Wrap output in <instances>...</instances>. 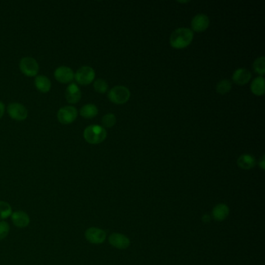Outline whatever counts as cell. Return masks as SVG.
Masks as SVG:
<instances>
[{
    "label": "cell",
    "mask_w": 265,
    "mask_h": 265,
    "mask_svg": "<svg viewBox=\"0 0 265 265\" xmlns=\"http://www.w3.org/2000/svg\"><path fill=\"white\" fill-rule=\"evenodd\" d=\"M12 208L9 203L0 201V221L6 219L12 215Z\"/></svg>",
    "instance_id": "cell-21"
},
{
    "label": "cell",
    "mask_w": 265,
    "mask_h": 265,
    "mask_svg": "<svg viewBox=\"0 0 265 265\" xmlns=\"http://www.w3.org/2000/svg\"><path fill=\"white\" fill-rule=\"evenodd\" d=\"M5 112V105L3 103L0 101V119L3 116Z\"/></svg>",
    "instance_id": "cell-26"
},
{
    "label": "cell",
    "mask_w": 265,
    "mask_h": 265,
    "mask_svg": "<svg viewBox=\"0 0 265 265\" xmlns=\"http://www.w3.org/2000/svg\"><path fill=\"white\" fill-rule=\"evenodd\" d=\"M10 225L6 221H0V240H4L10 232Z\"/></svg>",
    "instance_id": "cell-25"
},
{
    "label": "cell",
    "mask_w": 265,
    "mask_h": 265,
    "mask_svg": "<svg viewBox=\"0 0 265 265\" xmlns=\"http://www.w3.org/2000/svg\"><path fill=\"white\" fill-rule=\"evenodd\" d=\"M7 111L10 118L14 120L24 121L28 118V110L23 104L19 103H11L9 104Z\"/></svg>",
    "instance_id": "cell-7"
},
{
    "label": "cell",
    "mask_w": 265,
    "mask_h": 265,
    "mask_svg": "<svg viewBox=\"0 0 265 265\" xmlns=\"http://www.w3.org/2000/svg\"><path fill=\"white\" fill-rule=\"evenodd\" d=\"M232 89V83L228 79L220 80L216 85V91L221 95H225L230 93Z\"/></svg>",
    "instance_id": "cell-20"
},
{
    "label": "cell",
    "mask_w": 265,
    "mask_h": 265,
    "mask_svg": "<svg viewBox=\"0 0 265 265\" xmlns=\"http://www.w3.org/2000/svg\"><path fill=\"white\" fill-rule=\"evenodd\" d=\"M20 69L27 77H36L39 71V65L33 58L24 57L20 60Z\"/></svg>",
    "instance_id": "cell-4"
},
{
    "label": "cell",
    "mask_w": 265,
    "mask_h": 265,
    "mask_svg": "<svg viewBox=\"0 0 265 265\" xmlns=\"http://www.w3.org/2000/svg\"><path fill=\"white\" fill-rule=\"evenodd\" d=\"M251 73L248 69L241 68L236 69L233 75L232 79L234 83L239 86H244L249 83L251 79Z\"/></svg>",
    "instance_id": "cell-12"
},
{
    "label": "cell",
    "mask_w": 265,
    "mask_h": 265,
    "mask_svg": "<svg viewBox=\"0 0 265 265\" xmlns=\"http://www.w3.org/2000/svg\"><path fill=\"white\" fill-rule=\"evenodd\" d=\"M250 91L256 96H263L265 92V78L258 77L253 79L250 85Z\"/></svg>",
    "instance_id": "cell-16"
},
{
    "label": "cell",
    "mask_w": 265,
    "mask_h": 265,
    "mask_svg": "<svg viewBox=\"0 0 265 265\" xmlns=\"http://www.w3.org/2000/svg\"><path fill=\"white\" fill-rule=\"evenodd\" d=\"M95 71L92 67L83 66L79 68L75 74V79L80 85L91 84L94 80Z\"/></svg>",
    "instance_id": "cell-5"
},
{
    "label": "cell",
    "mask_w": 265,
    "mask_h": 265,
    "mask_svg": "<svg viewBox=\"0 0 265 265\" xmlns=\"http://www.w3.org/2000/svg\"><path fill=\"white\" fill-rule=\"evenodd\" d=\"M193 38L194 32L190 28H177L171 34L170 44L175 49H184L191 45Z\"/></svg>",
    "instance_id": "cell-1"
},
{
    "label": "cell",
    "mask_w": 265,
    "mask_h": 265,
    "mask_svg": "<svg viewBox=\"0 0 265 265\" xmlns=\"http://www.w3.org/2000/svg\"><path fill=\"white\" fill-rule=\"evenodd\" d=\"M34 84H35L36 88L42 93H47L51 88V81L45 76L36 77Z\"/></svg>",
    "instance_id": "cell-17"
},
{
    "label": "cell",
    "mask_w": 265,
    "mask_h": 265,
    "mask_svg": "<svg viewBox=\"0 0 265 265\" xmlns=\"http://www.w3.org/2000/svg\"><path fill=\"white\" fill-rule=\"evenodd\" d=\"M85 237L91 244H102L106 239V233L100 229L91 227L85 233Z\"/></svg>",
    "instance_id": "cell-8"
},
{
    "label": "cell",
    "mask_w": 265,
    "mask_h": 265,
    "mask_svg": "<svg viewBox=\"0 0 265 265\" xmlns=\"http://www.w3.org/2000/svg\"><path fill=\"white\" fill-rule=\"evenodd\" d=\"M109 243L114 248L118 249H125L130 244L128 238L119 234H113L109 237Z\"/></svg>",
    "instance_id": "cell-14"
},
{
    "label": "cell",
    "mask_w": 265,
    "mask_h": 265,
    "mask_svg": "<svg viewBox=\"0 0 265 265\" xmlns=\"http://www.w3.org/2000/svg\"><path fill=\"white\" fill-rule=\"evenodd\" d=\"M237 164L241 169L249 170L256 165V159L249 154H243L238 158Z\"/></svg>",
    "instance_id": "cell-15"
},
{
    "label": "cell",
    "mask_w": 265,
    "mask_h": 265,
    "mask_svg": "<svg viewBox=\"0 0 265 265\" xmlns=\"http://www.w3.org/2000/svg\"><path fill=\"white\" fill-rule=\"evenodd\" d=\"M83 137L88 143L97 145L106 140V130L102 126L90 125L84 130Z\"/></svg>",
    "instance_id": "cell-2"
},
{
    "label": "cell",
    "mask_w": 265,
    "mask_h": 265,
    "mask_svg": "<svg viewBox=\"0 0 265 265\" xmlns=\"http://www.w3.org/2000/svg\"><path fill=\"white\" fill-rule=\"evenodd\" d=\"M11 219H12L14 226L20 229L28 227L30 222H31L28 213H26L23 211H16V212H13L11 215Z\"/></svg>",
    "instance_id": "cell-11"
},
{
    "label": "cell",
    "mask_w": 265,
    "mask_h": 265,
    "mask_svg": "<svg viewBox=\"0 0 265 265\" xmlns=\"http://www.w3.org/2000/svg\"><path fill=\"white\" fill-rule=\"evenodd\" d=\"M108 96L112 103L120 105L128 102L131 96V93L125 86H116L109 91Z\"/></svg>",
    "instance_id": "cell-3"
},
{
    "label": "cell",
    "mask_w": 265,
    "mask_h": 265,
    "mask_svg": "<svg viewBox=\"0 0 265 265\" xmlns=\"http://www.w3.org/2000/svg\"><path fill=\"white\" fill-rule=\"evenodd\" d=\"M98 108L95 104H86L79 110V114L83 118L87 119L95 118L98 114Z\"/></svg>",
    "instance_id": "cell-18"
},
{
    "label": "cell",
    "mask_w": 265,
    "mask_h": 265,
    "mask_svg": "<svg viewBox=\"0 0 265 265\" xmlns=\"http://www.w3.org/2000/svg\"><path fill=\"white\" fill-rule=\"evenodd\" d=\"M259 166L261 167V169L265 170V155H263L262 158H261V161L259 163Z\"/></svg>",
    "instance_id": "cell-27"
},
{
    "label": "cell",
    "mask_w": 265,
    "mask_h": 265,
    "mask_svg": "<svg viewBox=\"0 0 265 265\" xmlns=\"http://www.w3.org/2000/svg\"><path fill=\"white\" fill-rule=\"evenodd\" d=\"M78 111L77 108L73 106H65L62 108L57 114L58 120L62 125H69L77 119Z\"/></svg>",
    "instance_id": "cell-6"
},
{
    "label": "cell",
    "mask_w": 265,
    "mask_h": 265,
    "mask_svg": "<svg viewBox=\"0 0 265 265\" xmlns=\"http://www.w3.org/2000/svg\"><path fill=\"white\" fill-rule=\"evenodd\" d=\"M229 208L226 204H220L215 207L212 211V216L217 221H222L228 216Z\"/></svg>",
    "instance_id": "cell-19"
},
{
    "label": "cell",
    "mask_w": 265,
    "mask_h": 265,
    "mask_svg": "<svg viewBox=\"0 0 265 265\" xmlns=\"http://www.w3.org/2000/svg\"><path fill=\"white\" fill-rule=\"evenodd\" d=\"M82 94L76 83H71L65 91V97L69 104H77L80 100Z\"/></svg>",
    "instance_id": "cell-13"
},
{
    "label": "cell",
    "mask_w": 265,
    "mask_h": 265,
    "mask_svg": "<svg viewBox=\"0 0 265 265\" xmlns=\"http://www.w3.org/2000/svg\"><path fill=\"white\" fill-rule=\"evenodd\" d=\"M116 116L114 114H108L104 115L101 120L103 126L105 128H112L114 125L116 124Z\"/></svg>",
    "instance_id": "cell-23"
},
{
    "label": "cell",
    "mask_w": 265,
    "mask_h": 265,
    "mask_svg": "<svg viewBox=\"0 0 265 265\" xmlns=\"http://www.w3.org/2000/svg\"><path fill=\"white\" fill-rule=\"evenodd\" d=\"M55 78L61 83H69L74 79L75 74L71 68L60 66L55 69Z\"/></svg>",
    "instance_id": "cell-10"
},
{
    "label": "cell",
    "mask_w": 265,
    "mask_h": 265,
    "mask_svg": "<svg viewBox=\"0 0 265 265\" xmlns=\"http://www.w3.org/2000/svg\"><path fill=\"white\" fill-rule=\"evenodd\" d=\"M209 24H210V20L208 16L204 14H198L194 16L191 20V29H192L191 31L198 33L204 32L208 29Z\"/></svg>",
    "instance_id": "cell-9"
},
{
    "label": "cell",
    "mask_w": 265,
    "mask_h": 265,
    "mask_svg": "<svg viewBox=\"0 0 265 265\" xmlns=\"http://www.w3.org/2000/svg\"><path fill=\"white\" fill-rule=\"evenodd\" d=\"M253 69L257 74L261 75V77H264L265 73V58L264 56L257 58L253 64Z\"/></svg>",
    "instance_id": "cell-22"
},
{
    "label": "cell",
    "mask_w": 265,
    "mask_h": 265,
    "mask_svg": "<svg viewBox=\"0 0 265 265\" xmlns=\"http://www.w3.org/2000/svg\"><path fill=\"white\" fill-rule=\"evenodd\" d=\"M94 88L99 94H105L108 91V84L104 79H96L94 83Z\"/></svg>",
    "instance_id": "cell-24"
}]
</instances>
